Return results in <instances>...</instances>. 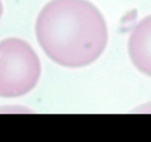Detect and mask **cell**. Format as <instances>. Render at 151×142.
<instances>
[{
  "instance_id": "1",
  "label": "cell",
  "mask_w": 151,
  "mask_h": 142,
  "mask_svg": "<svg viewBox=\"0 0 151 142\" xmlns=\"http://www.w3.org/2000/svg\"><path fill=\"white\" fill-rule=\"evenodd\" d=\"M35 32L45 54L70 68L91 64L106 50L107 23L88 0H51L38 15Z\"/></svg>"
},
{
  "instance_id": "2",
  "label": "cell",
  "mask_w": 151,
  "mask_h": 142,
  "mask_svg": "<svg viewBox=\"0 0 151 142\" xmlns=\"http://www.w3.org/2000/svg\"><path fill=\"white\" fill-rule=\"evenodd\" d=\"M41 75L40 59L22 39L7 38L0 42V96L20 97L31 91Z\"/></svg>"
},
{
  "instance_id": "3",
  "label": "cell",
  "mask_w": 151,
  "mask_h": 142,
  "mask_svg": "<svg viewBox=\"0 0 151 142\" xmlns=\"http://www.w3.org/2000/svg\"><path fill=\"white\" fill-rule=\"evenodd\" d=\"M128 54L137 69L151 77V15L134 27L128 40Z\"/></svg>"
},
{
  "instance_id": "4",
  "label": "cell",
  "mask_w": 151,
  "mask_h": 142,
  "mask_svg": "<svg viewBox=\"0 0 151 142\" xmlns=\"http://www.w3.org/2000/svg\"><path fill=\"white\" fill-rule=\"evenodd\" d=\"M2 14H3V4H2V2L0 0V19L2 17Z\"/></svg>"
}]
</instances>
